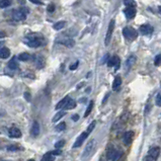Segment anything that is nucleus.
<instances>
[{"instance_id":"29","label":"nucleus","mask_w":161,"mask_h":161,"mask_svg":"<svg viewBox=\"0 0 161 161\" xmlns=\"http://www.w3.org/2000/svg\"><path fill=\"white\" fill-rule=\"evenodd\" d=\"M65 129H66L65 123H60L58 124V126H56V131H58V132H62V131H64Z\"/></svg>"},{"instance_id":"27","label":"nucleus","mask_w":161,"mask_h":161,"mask_svg":"<svg viewBox=\"0 0 161 161\" xmlns=\"http://www.w3.org/2000/svg\"><path fill=\"white\" fill-rule=\"evenodd\" d=\"M64 115H65V111H59V113H57V115H55V117L53 118V123H57L59 120H60L61 118L64 117Z\"/></svg>"},{"instance_id":"3","label":"nucleus","mask_w":161,"mask_h":161,"mask_svg":"<svg viewBox=\"0 0 161 161\" xmlns=\"http://www.w3.org/2000/svg\"><path fill=\"white\" fill-rule=\"evenodd\" d=\"M123 34L126 39L129 40V41H133L138 37V31H136L134 28H131V26H126L123 29Z\"/></svg>"},{"instance_id":"35","label":"nucleus","mask_w":161,"mask_h":161,"mask_svg":"<svg viewBox=\"0 0 161 161\" xmlns=\"http://www.w3.org/2000/svg\"><path fill=\"white\" fill-rule=\"evenodd\" d=\"M47 10H48L49 12H54V11H55V5H54L53 3L49 4V5H48V8H47Z\"/></svg>"},{"instance_id":"16","label":"nucleus","mask_w":161,"mask_h":161,"mask_svg":"<svg viewBox=\"0 0 161 161\" xmlns=\"http://www.w3.org/2000/svg\"><path fill=\"white\" fill-rule=\"evenodd\" d=\"M132 139H133V133L128 131V132L125 133V136H124V142H125L126 145H129L131 144L132 142Z\"/></svg>"},{"instance_id":"13","label":"nucleus","mask_w":161,"mask_h":161,"mask_svg":"<svg viewBox=\"0 0 161 161\" xmlns=\"http://www.w3.org/2000/svg\"><path fill=\"white\" fill-rule=\"evenodd\" d=\"M122 85V78L121 76H117L113 80V90H119Z\"/></svg>"},{"instance_id":"12","label":"nucleus","mask_w":161,"mask_h":161,"mask_svg":"<svg viewBox=\"0 0 161 161\" xmlns=\"http://www.w3.org/2000/svg\"><path fill=\"white\" fill-rule=\"evenodd\" d=\"M159 154H160V148L159 147H153L151 148L148 152V155L151 156L152 158H154L155 160H157V158L159 157Z\"/></svg>"},{"instance_id":"26","label":"nucleus","mask_w":161,"mask_h":161,"mask_svg":"<svg viewBox=\"0 0 161 161\" xmlns=\"http://www.w3.org/2000/svg\"><path fill=\"white\" fill-rule=\"evenodd\" d=\"M11 5V0H0V8H6Z\"/></svg>"},{"instance_id":"43","label":"nucleus","mask_w":161,"mask_h":161,"mask_svg":"<svg viewBox=\"0 0 161 161\" xmlns=\"http://www.w3.org/2000/svg\"><path fill=\"white\" fill-rule=\"evenodd\" d=\"M108 95H110V94H106V95H105V100H103V101H102V102H103V103H105V100H108Z\"/></svg>"},{"instance_id":"36","label":"nucleus","mask_w":161,"mask_h":161,"mask_svg":"<svg viewBox=\"0 0 161 161\" xmlns=\"http://www.w3.org/2000/svg\"><path fill=\"white\" fill-rule=\"evenodd\" d=\"M52 154H53L54 156H56V155H61L62 154V151L60 149H56V150H54V151H52Z\"/></svg>"},{"instance_id":"42","label":"nucleus","mask_w":161,"mask_h":161,"mask_svg":"<svg viewBox=\"0 0 161 161\" xmlns=\"http://www.w3.org/2000/svg\"><path fill=\"white\" fill-rule=\"evenodd\" d=\"M72 120H73V121H75V122H77V121L79 120V116H78V115H74V116H72Z\"/></svg>"},{"instance_id":"44","label":"nucleus","mask_w":161,"mask_h":161,"mask_svg":"<svg viewBox=\"0 0 161 161\" xmlns=\"http://www.w3.org/2000/svg\"><path fill=\"white\" fill-rule=\"evenodd\" d=\"M28 161H36V160H34V159H29Z\"/></svg>"},{"instance_id":"34","label":"nucleus","mask_w":161,"mask_h":161,"mask_svg":"<svg viewBox=\"0 0 161 161\" xmlns=\"http://www.w3.org/2000/svg\"><path fill=\"white\" fill-rule=\"evenodd\" d=\"M160 60H161V56H160V54H158V55L155 57V60H154L155 66H159L160 65Z\"/></svg>"},{"instance_id":"28","label":"nucleus","mask_w":161,"mask_h":161,"mask_svg":"<svg viewBox=\"0 0 161 161\" xmlns=\"http://www.w3.org/2000/svg\"><path fill=\"white\" fill-rule=\"evenodd\" d=\"M93 101H90V103L87 106V108H86V111H85V113H84V117L85 118H87L89 115H90V113H91V111H92V108H93Z\"/></svg>"},{"instance_id":"18","label":"nucleus","mask_w":161,"mask_h":161,"mask_svg":"<svg viewBox=\"0 0 161 161\" xmlns=\"http://www.w3.org/2000/svg\"><path fill=\"white\" fill-rule=\"evenodd\" d=\"M31 134H33L34 137L39 136V134H40V125H39L38 122H34L33 124V128H31Z\"/></svg>"},{"instance_id":"33","label":"nucleus","mask_w":161,"mask_h":161,"mask_svg":"<svg viewBox=\"0 0 161 161\" xmlns=\"http://www.w3.org/2000/svg\"><path fill=\"white\" fill-rule=\"evenodd\" d=\"M155 103H156V105H157V106H161V94H160V93H157V95H156Z\"/></svg>"},{"instance_id":"10","label":"nucleus","mask_w":161,"mask_h":161,"mask_svg":"<svg viewBox=\"0 0 161 161\" xmlns=\"http://www.w3.org/2000/svg\"><path fill=\"white\" fill-rule=\"evenodd\" d=\"M8 135L11 138H20L21 137V132L19 129L17 128H10L8 131Z\"/></svg>"},{"instance_id":"22","label":"nucleus","mask_w":161,"mask_h":161,"mask_svg":"<svg viewBox=\"0 0 161 161\" xmlns=\"http://www.w3.org/2000/svg\"><path fill=\"white\" fill-rule=\"evenodd\" d=\"M8 67L10 69H12V70H15V69H17V67H18V64H17V62H16V57H13V58H12L11 60L9 61Z\"/></svg>"},{"instance_id":"17","label":"nucleus","mask_w":161,"mask_h":161,"mask_svg":"<svg viewBox=\"0 0 161 161\" xmlns=\"http://www.w3.org/2000/svg\"><path fill=\"white\" fill-rule=\"evenodd\" d=\"M70 100V97L69 96H65V97L63 98L61 101H59L58 103H57V105H56V110H61V108H64V106L66 105V103L68 102V100Z\"/></svg>"},{"instance_id":"1","label":"nucleus","mask_w":161,"mask_h":161,"mask_svg":"<svg viewBox=\"0 0 161 161\" xmlns=\"http://www.w3.org/2000/svg\"><path fill=\"white\" fill-rule=\"evenodd\" d=\"M23 43L28 45L31 48H38L43 44V38L39 34H29L23 39Z\"/></svg>"},{"instance_id":"24","label":"nucleus","mask_w":161,"mask_h":161,"mask_svg":"<svg viewBox=\"0 0 161 161\" xmlns=\"http://www.w3.org/2000/svg\"><path fill=\"white\" fill-rule=\"evenodd\" d=\"M124 4H125L128 8H135L136 5H137L135 0H124Z\"/></svg>"},{"instance_id":"37","label":"nucleus","mask_w":161,"mask_h":161,"mask_svg":"<svg viewBox=\"0 0 161 161\" xmlns=\"http://www.w3.org/2000/svg\"><path fill=\"white\" fill-rule=\"evenodd\" d=\"M78 64H79V62H75V64H72L70 67H69V69L70 70H75V69H77V67H78Z\"/></svg>"},{"instance_id":"30","label":"nucleus","mask_w":161,"mask_h":161,"mask_svg":"<svg viewBox=\"0 0 161 161\" xmlns=\"http://www.w3.org/2000/svg\"><path fill=\"white\" fill-rule=\"evenodd\" d=\"M7 150L8 151H18V150H22V148L17 145H10L7 147Z\"/></svg>"},{"instance_id":"38","label":"nucleus","mask_w":161,"mask_h":161,"mask_svg":"<svg viewBox=\"0 0 161 161\" xmlns=\"http://www.w3.org/2000/svg\"><path fill=\"white\" fill-rule=\"evenodd\" d=\"M143 161H156V160L154 159V158L151 157V156L147 155V156H146V157L144 158V160H143Z\"/></svg>"},{"instance_id":"23","label":"nucleus","mask_w":161,"mask_h":161,"mask_svg":"<svg viewBox=\"0 0 161 161\" xmlns=\"http://www.w3.org/2000/svg\"><path fill=\"white\" fill-rule=\"evenodd\" d=\"M31 58V57L29 53H21V54H19V55H18V58H17V59H18L19 61L26 62V61H29Z\"/></svg>"},{"instance_id":"31","label":"nucleus","mask_w":161,"mask_h":161,"mask_svg":"<svg viewBox=\"0 0 161 161\" xmlns=\"http://www.w3.org/2000/svg\"><path fill=\"white\" fill-rule=\"evenodd\" d=\"M95 125H96V122H95V121H93V122L91 123L90 125H89L88 127H87V132H86V133H87V134H90L91 132H92L93 129H94V127H95Z\"/></svg>"},{"instance_id":"41","label":"nucleus","mask_w":161,"mask_h":161,"mask_svg":"<svg viewBox=\"0 0 161 161\" xmlns=\"http://www.w3.org/2000/svg\"><path fill=\"white\" fill-rule=\"evenodd\" d=\"M5 37H6L5 31H0V39H3V38H5Z\"/></svg>"},{"instance_id":"45","label":"nucleus","mask_w":161,"mask_h":161,"mask_svg":"<svg viewBox=\"0 0 161 161\" xmlns=\"http://www.w3.org/2000/svg\"><path fill=\"white\" fill-rule=\"evenodd\" d=\"M3 161H5V160H3Z\"/></svg>"},{"instance_id":"11","label":"nucleus","mask_w":161,"mask_h":161,"mask_svg":"<svg viewBox=\"0 0 161 161\" xmlns=\"http://www.w3.org/2000/svg\"><path fill=\"white\" fill-rule=\"evenodd\" d=\"M124 13H125V15L128 19H133L136 16V14H137V11H136V8H128L127 7L124 10Z\"/></svg>"},{"instance_id":"7","label":"nucleus","mask_w":161,"mask_h":161,"mask_svg":"<svg viewBox=\"0 0 161 161\" xmlns=\"http://www.w3.org/2000/svg\"><path fill=\"white\" fill-rule=\"evenodd\" d=\"M57 43L63 45V46H66L68 48H72V47L75 45V42L74 40H72L71 38H64V39H58L57 40Z\"/></svg>"},{"instance_id":"32","label":"nucleus","mask_w":161,"mask_h":161,"mask_svg":"<svg viewBox=\"0 0 161 161\" xmlns=\"http://www.w3.org/2000/svg\"><path fill=\"white\" fill-rule=\"evenodd\" d=\"M64 145H65V140H60L55 144V147H56V149H61Z\"/></svg>"},{"instance_id":"25","label":"nucleus","mask_w":161,"mask_h":161,"mask_svg":"<svg viewBox=\"0 0 161 161\" xmlns=\"http://www.w3.org/2000/svg\"><path fill=\"white\" fill-rule=\"evenodd\" d=\"M65 24H66V21L61 20V21L56 22V23L53 26V28H54V29H56V31H60V29H62L64 26H65Z\"/></svg>"},{"instance_id":"40","label":"nucleus","mask_w":161,"mask_h":161,"mask_svg":"<svg viewBox=\"0 0 161 161\" xmlns=\"http://www.w3.org/2000/svg\"><path fill=\"white\" fill-rule=\"evenodd\" d=\"M24 97H26V100H28V101H31V94H29V92H26V93H24Z\"/></svg>"},{"instance_id":"2","label":"nucleus","mask_w":161,"mask_h":161,"mask_svg":"<svg viewBox=\"0 0 161 161\" xmlns=\"http://www.w3.org/2000/svg\"><path fill=\"white\" fill-rule=\"evenodd\" d=\"M29 13V10L24 7H20L18 9H15L13 12H12V17H13L14 20L20 21V20H24L26 18V15Z\"/></svg>"},{"instance_id":"9","label":"nucleus","mask_w":161,"mask_h":161,"mask_svg":"<svg viewBox=\"0 0 161 161\" xmlns=\"http://www.w3.org/2000/svg\"><path fill=\"white\" fill-rule=\"evenodd\" d=\"M120 64H121V60L118 56H113V58H111L110 60L108 61V67H113L116 66V69H119L120 67Z\"/></svg>"},{"instance_id":"14","label":"nucleus","mask_w":161,"mask_h":161,"mask_svg":"<svg viewBox=\"0 0 161 161\" xmlns=\"http://www.w3.org/2000/svg\"><path fill=\"white\" fill-rule=\"evenodd\" d=\"M136 62V57L135 56H130L128 58V60L126 61V69H127V71L129 69H131L133 67V65L135 64Z\"/></svg>"},{"instance_id":"21","label":"nucleus","mask_w":161,"mask_h":161,"mask_svg":"<svg viewBox=\"0 0 161 161\" xmlns=\"http://www.w3.org/2000/svg\"><path fill=\"white\" fill-rule=\"evenodd\" d=\"M54 160H55V156L52 154L51 152H48L42 157L41 161H54Z\"/></svg>"},{"instance_id":"15","label":"nucleus","mask_w":161,"mask_h":161,"mask_svg":"<svg viewBox=\"0 0 161 161\" xmlns=\"http://www.w3.org/2000/svg\"><path fill=\"white\" fill-rule=\"evenodd\" d=\"M10 56V51L7 48H1L0 49V59H7Z\"/></svg>"},{"instance_id":"5","label":"nucleus","mask_w":161,"mask_h":161,"mask_svg":"<svg viewBox=\"0 0 161 161\" xmlns=\"http://www.w3.org/2000/svg\"><path fill=\"white\" fill-rule=\"evenodd\" d=\"M94 147H95V140H91L90 142L87 143V145H86L85 149L83 151V154H82L83 159H85V158H87L91 155V153L93 152V150H94Z\"/></svg>"},{"instance_id":"8","label":"nucleus","mask_w":161,"mask_h":161,"mask_svg":"<svg viewBox=\"0 0 161 161\" xmlns=\"http://www.w3.org/2000/svg\"><path fill=\"white\" fill-rule=\"evenodd\" d=\"M87 136H88V134L86 133V132H84V133H82L81 134L80 136L76 139V141H75V143L73 144V148H78V147H81L82 146V144H83V142L85 141V139L87 138Z\"/></svg>"},{"instance_id":"4","label":"nucleus","mask_w":161,"mask_h":161,"mask_svg":"<svg viewBox=\"0 0 161 161\" xmlns=\"http://www.w3.org/2000/svg\"><path fill=\"white\" fill-rule=\"evenodd\" d=\"M115 19H111L108 23V31H106V34H105V46H108L111 43V37H113V33L115 31Z\"/></svg>"},{"instance_id":"20","label":"nucleus","mask_w":161,"mask_h":161,"mask_svg":"<svg viewBox=\"0 0 161 161\" xmlns=\"http://www.w3.org/2000/svg\"><path fill=\"white\" fill-rule=\"evenodd\" d=\"M76 108V102L74 101L73 100H69L68 102L66 103V105L64 106V108H65V111H69V110H73V108Z\"/></svg>"},{"instance_id":"39","label":"nucleus","mask_w":161,"mask_h":161,"mask_svg":"<svg viewBox=\"0 0 161 161\" xmlns=\"http://www.w3.org/2000/svg\"><path fill=\"white\" fill-rule=\"evenodd\" d=\"M29 1H31V3H34V4H38V5H40V4H42V1H41V0H29Z\"/></svg>"},{"instance_id":"19","label":"nucleus","mask_w":161,"mask_h":161,"mask_svg":"<svg viewBox=\"0 0 161 161\" xmlns=\"http://www.w3.org/2000/svg\"><path fill=\"white\" fill-rule=\"evenodd\" d=\"M115 155H116L115 148L108 147V150H106V158H108V159H113V158H115Z\"/></svg>"},{"instance_id":"6","label":"nucleus","mask_w":161,"mask_h":161,"mask_svg":"<svg viewBox=\"0 0 161 161\" xmlns=\"http://www.w3.org/2000/svg\"><path fill=\"white\" fill-rule=\"evenodd\" d=\"M154 31L153 26H151L150 24H142V26L139 28V31L144 36H148V34H151Z\"/></svg>"}]
</instances>
